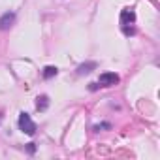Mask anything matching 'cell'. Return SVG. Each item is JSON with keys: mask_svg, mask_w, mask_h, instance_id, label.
Here are the masks:
<instances>
[{"mask_svg": "<svg viewBox=\"0 0 160 160\" xmlns=\"http://www.w3.org/2000/svg\"><path fill=\"white\" fill-rule=\"evenodd\" d=\"M89 89H91V91H96V89H98V83H91V87H89Z\"/></svg>", "mask_w": 160, "mask_h": 160, "instance_id": "10", "label": "cell"}, {"mask_svg": "<svg viewBox=\"0 0 160 160\" xmlns=\"http://www.w3.org/2000/svg\"><path fill=\"white\" fill-rule=\"evenodd\" d=\"M36 151V145L34 143H28V152H34Z\"/></svg>", "mask_w": 160, "mask_h": 160, "instance_id": "9", "label": "cell"}, {"mask_svg": "<svg viewBox=\"0 0 160 160\" xmlns=\"http://www.w3.org/2000/svg\"><path fill=\"white\" fill-rule=\"evenodd\" d=\"M100 128H111V126L109 124H96L94 126V130H100Z\"/></svg>", "mask_w": 160, "mask_h": 160, "instance_id": "8", "label": "cell"}, {"mask_svg": "<svg viewBox=\"0 0 160 160\" xmlns=\"http://www.w3.org/2000/svg\"><path fill=\"white\" fill-rule=\"evenodd\" d=\"M134 19H136V15H134L132 10H122L121 12V25H122V28H126L128 25H132Z\"/></svg>", "mask_w": 160, "mask_h": 160, "instance_id": "4", "label": "cell"}, {"mask_svg": "<svg viewBox=\"0 0 160 160\" xmlns=\"http://www.w3.org/2000/svg\"><path fill=\"white\" fill-rule=\"evenodd\" d=\"M117 83H119V75H117L115 72H106V73H102L100 79H98V85H100V87H113V85H117Z\"/></svg>", "mask_w": 160, "mask_h": 160, "instance_id": "2", "label": "cell"}, {"mask_svg": "<svg viewBox=\"0 0 160 160\" xmlns=\"http://www.w3.org/2000/svg\"><path fill=\"white\" fill-rule=\"evenodd\" d=\"M94 66H96L94 62H91V64H81V66L77 68V73H89L91 68H94Z\"/></svg>", "mask_w": 160, "mask_h": 160, "instance_id": "6", "label": "cell"}, {"mask_svg": "<svg viewBox=\"0 0 160 160\" xmlns=\"http://www.w3.org/2000/svg\"><path fill=\"white\" fill-rule=\"evenodd\" d=\"M57 72H58V70H57L55 66H45V68H43V77H45V79H51V77L57 75Z\"/></svg>", "mask_w": 160, "mask_h": 160, "instance_id": "5", "label": "cell"}, {"mask_svg": "<svg viewBox=\"0 0 160 160\" xmlns=\"http://www.w3.org/2000/svg\"><path fill=\"white\" fill-rule=\"evenodd\" d=\"M13 21H15V13H12V12L4 13L2 17H0V30H8L13 25Z\"/></svg>", "mask_w": 160, "mask_h": 160, "instance_id": "3", "label": "cell"}, {"mask_svg": "<svg viewBox=\"0 0 160 160\" xmlns=\"http://www.w3.org/2000/svg\"><path fill=\"white\" fill-rule=\"evenodd\" d=\"M36 106H38V109H42V111H43V109L47 108V96H42V98H38V104H36Z\"/></svg>", "mask_w": 160, "mask_h": 160, "instance_id": "7", "label": "cell"}, {"mask_svg": "<svg viewBox=\"0 0 160 160\" xmlns=\"http://www.w3.org/2000/svg\"><path fill=\"white\" fill-rule=\"evenodd\" d=\"M19 128H21L25 134H28V136H34V132H36V124L32 122L30 115L25 113V111L19 115Z\"/></svg>", "mask_w": 160, "mask_h": 160, "instance_id": "1", "label": "cell"}]
</instances>
